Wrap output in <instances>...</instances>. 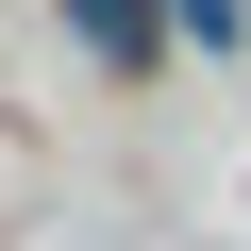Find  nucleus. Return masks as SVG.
Listing matches in <instances>:
<instances>
[{
  "label": "nucleus",
  "instance_id": "f257e3e1",
  "mask_svg": "<svg viewBox=\"0 0 251 251\" xmlns=\"http://www.w3.org/2000/svg\"><path fill=\"white\" fill-rule=\"evenodd\" d=\"M84 50L100 67H168V17H151V0H84Z\"/></svg>",
  "mask_w": 251,
  "mask_h": 251
},
{
  "label": "nucleus",
  "instance_id": "f03ea898",
  "mask_svg": "<svg viewBox=\"0 0 251 251\" xmlns=\"http://www.w3.org/2000/svg\"><path fill=\"white\" fill-rule=\"evenodd\" d=\"M234 17H251V0H184V34H234Z\"/></svg>",
  "mask_w": 251,
  "mask_h": 251
}]
</instances>
